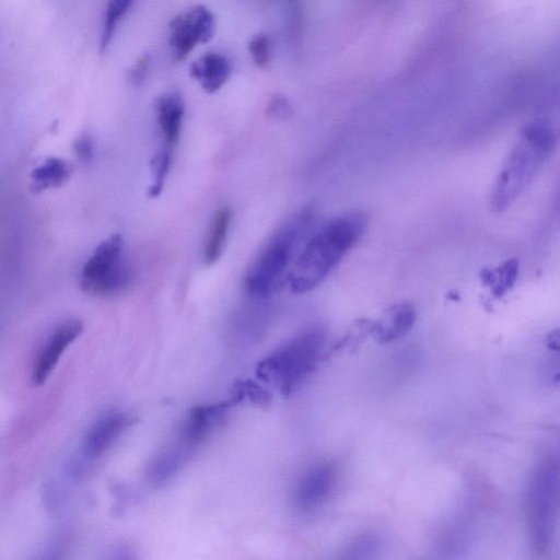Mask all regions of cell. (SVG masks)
Masks as SVG:
<instances>
[{"mask_svg":"<svg viewBox=\"0 0 560 560\" xmlns=\"http://www.w3.org/2000/svg\"><path fill=\"white\" fill-rule=\"evenodd\" d=\"M366 217L349 212L326 222L306 242L289 276L292 292L302 294L319 285L361 238Z\"/></svg>","mask_w":560,"mask_h":560,"instance_id":"obj_1","label":"cell"},{"mask_svg":"<svg viewBox=\"0 0 560 560\" xmlns=\"http://www.w3.org/2000/svg\"><path fill=\"white\" fill-rule=\"evenodd\" d=\"M556 135L545 121L527 124L506 161L501 167L490 195L493 211L506 210L527 188L536 173L551 153Z\"/></svg>","mask_w":560,"mask_h":560,"instance_id":"obj_2","label":"cell"},{"mask_svg":"<svg viewBox=\"0 0 560 560\" xmlns=\"http://www.w3.org/2000/svg\"><path fill=\"white\" fill-rule=\"evenodd\" d=\"M312 221V211L302 210L268 241L245 276V289L256 299L272 294L291 264Z\"/></svg>","mask_w":560,"mask_h":560,"instance_id":"obj_3","label":"cell"},{"mask_svg":"<svg viewBox=\"0 0 560 560\" xmlns=\"http://www.w3.org/2000/svg\"><path fill=\"white\" fill-rule=\"evenodd\" d=\"M324 341L320 328L308 329L265 359L257 373L266 381L273 380L288 395L314 366Z\"/></svg>","mask_w":560,"mask_h":560,"instance_id":"obj_4","label":"cell"},{"mask_svg":"<svg viewBox=\"0 0 560 560\" xmlns=\"http://www.w3.org/2000/svg\"><path fill=\"white\" fill-rule=\"evenodd\" d=\"M559 463L556 456L541 460L530 482L528 517L533 542L539 552L549 547L558 518Z\"/></svg>","mask_w":560,"mask_h":560,"instance_id":"obj_5","label":"cell"},{"mask_svg":"<svg viewBox=\"0 0 560 560\" xmlns=\"http://www.w3.org/2000/svg\"><path fill=\"white\" fill-rule=\"evenodd\" d=\"M131 268L124 252V240L113 234L101 242L84 262L80 284L83 291L98 296L121 292L129 284Z\"/></svg>","mask_w":560,"mask_h":560,"instance_id":"obj_6","label":"cell"},{"mask_svg":"<svg viewBox=\"0 0 560 560\" xmlns=\"http://www.w3.org/2000/svg\"><path fill=\"white\" fill-rule=\"evenodd\" d=\"M214 33V18L205 5H196L170 23L168 43L176 60L185 59L198 44L207 43Z\"/></svg>","mask_w":560,"mask_h":560,"instance_id":"obj_7","label":"cell"},{"mask_svg":"<svg viewBox=\"0 0 560 560\" xmlns=\"http://www.w3.org/2000/svg\"><path fill=\"white\" fill-rule=\"evenodd\" d=\"M82 330L83 324L79 319L65 320L55 328L34 365L32 378L35 384L40 385L46 381L65 349L79 337Z\"/></svg>","mask_w":560,"mask_h":560,"instance_id":"obj_8","label":"cell"},{"mask_svg":"<svg viewBox=\"0 0 560 560\" xmlns=\"http://www.w3.org/2000/svg\"><path fill=\"white\" fill-rule=\"evenodd\" d=\"M335 482V472L329 465L312 468L300 481L295 494V505L308 511L319 505L330 493Z\"/></svg>","mask_w":560,"mask_h":560,"instance_id":"obj_9","label":"cell"},{"mask_svg":"<svg viewBox=\"0 0 560 560\" xmlns=\"http://www.w3.org/2000/svg\"><path fill=\"white\" fill-rule=\"evenodd\" d=\"M154 107L163 148L173 150L178 142L185 114L183 98L178 93L168 92L155 100Z\"/></svg>","mask_w":560,"mask_h":560,"instance_id":"obj_10","label":"cell"},{"mask_svg":"<svg viewBox=\"0 0 560 560\" xmlns=\"http://www.w3.org/2000/svg\"><path fill=\"white\" fill-rule=\"evenodd\" d=\"M230 74V62L219 52H207L195 60L190 67V75L208 93L220 90Z\"/></svg>","mask_w":560,"mask_h":560,"instance_id":"obj_11","label":"cell"},{"mask_svg":"<svg viewBox=\"0 0 560 560\" xmlns=\"http://www.w3.org/2000/svg\"><path fill=\"white\" fill-rule=\"evenodd\" d=\"M416 317L415 306L410 302H400L386 310L383 319L370 324V330L378 340L389 342L405 335L415 324Z\"/></svg>","mask_w":560,"mask_h":560,"instance_id":"obj_12","label":"cell"},{"mask_svg":"<svg viewBox=\"0 0 560 560\" xmlns=\"http://www.w3.org/2000/svg\"><path fill=\"white\" fill-rule=\"evenodd\" d=\"M194 448L187 441L178 436L176 441L154 457L148 471L150 481L153 483L167 481L177 474Z\"/></svg>","mask_w":560,"mask_h":560,"instance_id":"obj_13","label":"cell"},{"mask_svg":"<svg viewBox=\"0 0 560 560\" xmlns=\"http://www.w3.org/2000/svg\"><path fill=\"white\" fill-rule=\"evenodd\" d=\"M127 424L128 418L121 412H113L100 419L84 440L85 454L90 456L103 454L122 433Z\"/></svg>","mask_w":560,"mask_h":560,"instance_id":"obj_14","label":"cell"},{"mask_svg":"<svg viewBox=\"0 0 560 560\" xmlns=\"http://www.w3.org/2000/svg\"><path fill=\"white\" fill-rule=\"evenodd\" d=\"M71 176L70 164L61 158L46 159L31 174V189L42 192L49 188L63 185Z\"/></svg>","mask_w":560,"mask_h":560,"instance_id":"obj_15","label":"cell"},{"mask_svg":"<svg viewBox=\"0 0 560 560\" xmlns=\"http://www.w3.org/2000/svg\"><path fill=\"white\" fill-rule=\"evenodd\" d=\"M231 219L232 211L229 207H221L214 212L203 247V261L206 265L211 266L220 259L228 237Z\"/></svg>","mask_w":560,"mask_h":560,"instance_id":"obj_16","label":"cell"},{"mask_svg":"<svg viewBox=\"0 0 560 560\" xmlns=\"http://www.w3.org/2000/svg\"><path fill=\"white\" fill-rule=\"evenodd\" d=\"M135 0H108L104 13L100 49L104 52L109 46L117 25L126 15Z\"/></svg>","mask_w":560,"mask_h":560,"instance_id":"obj_17","label":"cell"},{"mask_svg":"<svg viewBox=\"0 0 560 560\" xmlns=\"http://www.w3.org/2000/svg\"><path fill=\"white\" fill-rule=\"evenodd\" d=\"M173 150L161 148L151 160L153 183L149 188L150 197H158L163 189L172 165Z\"/></svg>","mask_w":560,"mask_h":560,"instance_id":"obj_18","label":"cell"},{"mask_svg":"<svg viewBox=\"0 0 560 560\" xmlns=\"http://www.w3.org/2000/svg\"><path fill=\"white\" fill-rule=\"evenodd\" d=\"M518 272V261L515 258L504 261L494 271V282L491 285L493 295L497 299L503 296L514 285Z\"/></svg>","mask_w":560,"mask_h":560,"instance_id":"obj_19","label":"cell"},{"mask_svg":"<svg viewBox=\"0 0 560 560\" xmlns=\"http://www.w3.org/2000/svg\"><path fill=\"white\" fill-rule=\"evenodd\" d=\"M248 51L259 68H267L271 58V44L266 34H256L248 42Z\"/></svg>","mask_w":560,"mask_h":560,"instance_id":"obj_20","label":"cell"},{"mask_svg":"<svg viewBox=\"0 0 560 560\" xmlns=\"http://www.w3.org/2000/svg\"><path fill=\"white\" fill-rule=\"evenodd\" d=\"M74 153L78 159L82 162H90L94 155V143L90 136H80L73 145Z\"/></svg>","mask_w":560,"mask_h":560,"instance_id":"obj_21","label":"cell"},{"mask_svg":"<svg viewBox=\"0 0 560 560\" xmlns=\"http://www.w3.org/2000/svg\"><path fill=\"white\" fill-rule=\"evenodd\" d=\"M267 114L272 118L285 119L291 114L290 104L282 96H273L267 106Z\"/></svg>","mask_w":560,"mask_h":560,"instance_id":"obj_22","label":"cell"},{"mask_svg":"<svg viewBox=\"0 0 560 560\" xmlns=\"http://www.w3.org/2000/svg\"><path fill=\"white\" fill-rule=\"evenodd\" d=\"M149 56H142L130 70L129 78L135 85H140L145 79L149 69Z\"/></svg>","mask_w":560,"mask_h":560,"instance_id":"obj_23","label":"cell"}]
</instances>
